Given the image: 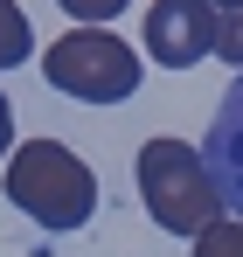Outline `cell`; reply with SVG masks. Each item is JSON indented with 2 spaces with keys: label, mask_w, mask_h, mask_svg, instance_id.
I'll return each instance as SVG.
<instances>
[{
  "label": "cell",
  "mask_w": 243,
  "mask_h": 257,
  "mask_svg": "<svg viewBox=\"0 0 243 257\" xmlns=\"http://www.w3.org/2000/svg\"><path fill=\"white\" fill-rule=\"evenodd\" d=\"M202 167H208V188L229 215H243V70L236 84L222 90L215 118H208V139H202Z\"/></svg>",
  "instance_id": "5b68a950"
},
{
  "label": "cell",
  "mask_w": 243,
  "mask_h": 257,
  "mask_svg": "<svg viewBox=\"0 0 243 257\" xmlns=\"http://www.w3.org/2000/svg\"><path fill=\"white\" fill-rule=\"evenodd\" d=\"M7 146H14V104L0 97V160H7Z\"/></svg>",
  "instance_id": "30bf717a"
},
{
  "label": "cell",
  "mask_w": 243,
  "mask_h": 257,
  "mask_svg": "<svg viewBox=\"0 0 243 257\" xmlns=\"http://www.w3.org/2000/svg\"><path fill=\"white\" fill-rule=\"evenodd\" d=\"M42 77L77 104H125L139 90V49L118 42L104 21H77L42 49Z\"/></svg>",
  "instance_id": "7a4b0ae2"
},
{
  "label": "cell",
  "mask_w": 243,
  "mask_h": 257,
  "mask_svg": "<svg viewBox=\"0 0 243 257\" xmlns=\"http://www.w3.org/2000/svg\"><path fill=\"white\" fill-rule=\"evenodd\" d=\"M132 174H139V202H146V215L160 222L167 236H195L208 215L222 209L215 188H208L202 146H188V139H146Z\"/></svg>",
  "instance_id": "3957f363"
},
{
  "label": "cell",
  "mask_w": 243,
  "mask_h": 257,
  "mask_svg": "<svg viewBox=\"0 0 243 257\" xmlns=\"http://www.w3.org/2000/svg\"><path fill=\"white\" fill-rule=\"evenodd\" d=\"M132 0H63V14L70 21H111V14H125Z\"/></svg>",
  "instance_id": "9c48e42d"
},
{
  "label": "cell",
  "mask_w": 243,
  "mask_h": 257,
  "mask_svg": "<svg viewBox=\"0 0 243 257\" xmlns=\"http://www.w3.org/2000/svg\"><path fill=\"white\" fill-rule=\"evenodd\" d=\"M35 56V35H28V14L14 0H0V70H21Z\"/></svg>",
  "instance_id": "52a82bcc"
},
{
  "label": "cell",
  "mask_w": 243,
  "mask_h": 257,
  "mask_svg": "<svg viewBox=\"0 0 243 257\" xmlns=\"http://www.w3.org/2000/svg\"><path fill=\"white\" fill-rule=\"evenodd\" d=\"M195 257H243V215H208L195 229Z\"/></svg>",
  "instance_id": "8992f818"
},
{
  "label": "cell",
  "mask_w": 243,
  "mask_h": 257,
  "mask_svg": "<svg viewBox=\"0 0 243 257\" xmlns=\"http://www.w3.org/2000/svg\"><path fill=\"white\" fill-rule=\"evenodd\" d=\"M215 35V7L208 0H153L146 7V56L160 70H195Z\"/></svg>",
  "instance_id": "277c9868"
},
{
  "label": "cell",
  "mask_w": 243,
  "mask_h": 257,
  "mask_svg": "<svg viewBox=\"0 0 243 257\" xmlns=\"http://www.w3.org/2000/svg\"><path fill=\"white\" fill-rule=\"evenodd\" d=\"M208 56H222V63H236V70H243V0H236V7H215Z\"/></svg>",
  "instance_id": "ba28073f"
},
{
  "label": "cell",
  "mask_w": 243,
  "mask_h": 257,
  "mask_svg": "<svg viewBox=\"0 0 243 257\" xmlns=\"http://www.w3.org/2000/svg\"><path fill=\"white\" fill-rule=\"evenodd\" d=\"M208 7H236V0H208Z\"/></svg>",
  "instance_id": "8fae6325"
},
{
  "label": "cell",
  "mask_w": 243,
  "mask_h": 257,
  "mask_svg": "<svg viewBox=\"0 0 243 257\" xmlns=\"http://www.w3.org/2000/svg\"><path fill=\"white\" fill-rule=\"evenodd\" d=\"M7 202L21 215H35L42 229H83L97 215V174L83 167L63 139H21L7 146Z\"/></svg>",
  "instance_id": "6da1fadb"
}]
</instances>
